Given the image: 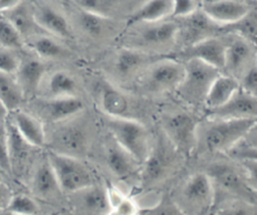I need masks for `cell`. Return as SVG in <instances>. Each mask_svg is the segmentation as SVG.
Listing matches in <instances>:
<instances>
[{"mask_svg": "<svg viewBox=\"0 0 257 215\" xmlns=\"http://www.w3.org/2000/svg\"><path fill=\"white\" fill-rule=\"evenodd\" d=\"M107 129L112 140L126 151L138 164L142 165L152 146L146 127L140 122L125 117H109Z\"/></svg>", "mask_w": 257, "mask_h": 215, "instance_id": "6da1fadb", "label": "cell"}, {"mask_svg": "<svg viewBox=\"0 0 257 215\" xmlns=\"http://www.w3.org/2000/svg\"><path fill=\"white\" fill-rule=\"evenodd\" d=\"M184 64L185 75L176 91L192 105L204 104L211 83L222 71L196 58L186 59Z\"/></svg>", "mask_w": 257, "mask_h": 215, "instance_id": "7a4b0ae2", "label": "cell"}, {"mask_svg": "<svg viewBox=\"0 0 257 215\" xmlns=\"http://www.w3.org/2000/svg\"><path fill=\"white\" fill-rule=\"evenodd\" d=\"M47 159L54 171L59 188L64 193H76L94 184L89 169L79 158L48 150Z\"/></svg>", "mask_w": 257, "mask_h": 215, "instance_id": "3957f363", "label": "cell"}, {"mask_svg": "<svg viewBox=\"0 0 257 215\" xmlns=\"http://www.w3.org/2000/svg\"><path fill=\"white\" fill-rule=\"evenodd\" d=\"M205 133V145L210 152L226 153L256 126V118L219 119Z\"/></svg>", "mask_w": 257, "mask_h": 215, "instance_id": "277c9868", "label": "cell"}, {"mask_svg": "<svg viewBox=\"0 0 257 215\" xmlns=\"http://www.w3.org/2000/svg\"><path fill=\"white\" fill-rule=\"evenodd\" d=\"M198 125L199 120L195 116L180 112L169 116L164 124V131L176 151L190 155L197 144Z\"/></svg>", "mask_w": 257, "mask_h": 215, "instance_id": "5b68a950", "label": "cell"}, {"mask_svg": "<svg viewBox=\"0 0 257 215\" xmlns=\"http://www.w3.org/2000/svg\"><path fill=\"white\" fill-rule=\"evenodd\" d=\"M31 110L29 112L39 120L50 123H62L79 114L84 105L82 100L76 95L60 97H40L30 98Z\"/></svg>", "mask_w": 257, "mask_h": 215, "instance_id": "8992f818", "label": "cell"}, {"mask_svg": "<svg viewBox=\"0 0 257 215\" xmlns=\"http://www.w3.org/2000/svg\"><path fill=\"white\" fill-rule=\"evenodd\" d=\"M185 75V64L179 60L164 58L153 62L145 74V87L153 92L176 90Z\"/></svg>", "mask_w": 257, "mask_h": 215, "instance_id": "52a82bcc", "label": "cell"}, {"mask_svg": "<svg viewBox=\"0 0 257 215\" xmlns=\"http://www.w3.org/2000/svg\"><path fill=\"white\" fill-rule=\"evenodd\" d=\"M208 175L222 189L240 197L247 203L255 204V187L248 180H245L234 167L224 163H216L210 167Z\"/></svg>", "mask_w": 257, "mask_h": 215, "instance_id": "ba28073f", "label": "cell"}, {"mask_svg": "<svg viewBox=\"0 0 257 215\" xmlns=\"http://www.w3.org/2000/svg\"><path fill=\"white\" fill-rule=\"evenodd\" d=\"M6 132L11 178L20 180L25 176L30 166L32 151L37 148L31 146L20 136L8 118L6 121Z\"/></svg>", "mask_w": 257, "mask_h": 215, "instance_id": "9c48e42d", "label": "cell"}, {"mask_svg": "<svg viewBox=\"0 0 257 215\" xmlns=\"http://www.w3.org/2000/svg\"><path fill=\"white\" fill-rule=\"evenodd\" d=\"M30 7L36 23L44 32L61 39L72 37L70 25L60 11L38 0H33Z\"/></svg>", "mask_w": 257, "mask_h": 215, "instance_id": "30bf717a", "label": "cell"}, {"mask_svg": "<svg viewBox=\"0 0 257 215\" xmlns=\"http://www.w3.org/2000/svg\"><path fill=\"white\" fill-rule=\"evenodd\" d=\"M251 8L245 0H203L201 5V10L220 27L238 21Z\"/></svg>", "mask_w": 257, "mask_h": 215, "instance_id": "8fae6325", "label": "cell"}, {"mask_svg": "<svg viewBox=\"0 0 257 215\" xmlns=\"http://www.w3.org/2000/svg\"><path fill=\"white\" fill-rule=\"evenodd\" d=\"M172 148L174 147L171 144L169 147L163 141L151 146L150 152L142 164L144 167L142 172L144 185H153L168 174L173 162Z\"/></svg>", "mask_w": 257, "mask_h": 215, "instance_id": "7c38bea8", "label": "cell"}, {"mask_svg": "<svg viewBox=\"0 0 257 215\" xmlns=\"http://www.w3.org/2000/svg\"><path fill=\"white\" fill-rule=\"evenodd\" d=\"M15 76L23 90L26 100L34 97L46 74V65L38 56H20Z\"/></svg>", "mask_w": 257, "mask_h": 215, "instance_id": "4fadbf2b", "label": "cell"}, {"mask_svg": "<svg viewBox=\"0 0 257 215\" xmlns=\"http://www.w3.org/2000/svg\"><path fill=\"white\" fill-rule=\"evenodd\" d=\"M8 119L27 143L37 149L45 147L46 131L41 120L22 108L9 113Z\"/></svg>", "mask_w": 257, "mask_h": 215, "instance_id": "5bb4252c", "label": "cell"}, {"mask_svg": "<svg viewBox=\"0 0 257 215\" xmlns=\"http://www.w3.org/2000/svg\"><path fill=\"white\" fill-rule=\"evenodd\" d=\"M225 46L226 43L223 40L210 36L187 46L183 51V56L185 60L196 58L222 71L225 64Z\"/></svg>", "mask_w": 257, "mask_h": 215, "instance_id": "9a60e30c", "label": "cell"}, {"mask_svg": "<svg viewBox=\"0 0 257 215\" xmlns=\"http://www.w3.org/2000/svg\"><path fill=\"white\" fill-rule=\"evenodd\" d=\"M208 112L213 120L256 118L257 98L256 95L250 94L239 88L227 102Z\"/></svg>", "mask_w": 257, "mask_h": 215, "instance_id": "2e32d148", "label": "cell"}, {"mask_svg": "<svg viewBox=\"0 0 257 215\" xmlns=\"http://www.w3.org/2000/svg\"><path fill=\"white\" fill-rule=\"evenodd\" d=\"M183 195L186 201L194 206L207 209L214 203V184L208 173H196L186 182Z\"/></svg>", "mask_w": 257, "mask_h": 215, "instance_id": "e0dca14e", "label": "cell"}, {"mask_svg": "<svg viewBox=\"0 0 257 215\" xmlns=\"http://www.w3.org/2000/svg\"><path fill=\"white\" fill-rule=\"evenodd\" d=\"M30 186L34 196L45 200L51 199L61 192L46 154L36 163L30 177Z\"/></svg>", "mask_w": 257, "mask_h": 215, "instance_id": "ac0fdd59", "label": "cell"}, {"mask_svg": "<svg viewBox=\"0 0 257 215\" xmlns=\"http://www.w3.org/2000/svg\"><path fill=\"white\" fill-rule=\"evenodd\" d=\"M49 146L51 151L78 158L86 148V136L76 126H64L52 135Z\"/></svg>", "mask_w": 257, "mask_h": 215, "instance_id": "d6986e66", "label": "cell"}, {"mask_svg": "<svg viewBox=\"0 0 257 215\" xmlns=\"http://www.w3.org/2000/svg\"><path fill=\"white\" fill-rule=\"evenodd\" d=\"M181 19L183 20V24L179 25L178 34H183L187 46L206 37L214 36L213 32L215 27H220L209 19L201 9H198L191 15Z\"/></svg>", "mask_w": 257, "mask_h": 215, "instance_id": "ffe728a7", "label": "cell"}, {"mask_svg": "<svg viewBox=\"0 0 257 215\" xmlns=\"http://www.w3.org/2000/svg\"><path fill=\"white\" fill-rule=\"evenodd\" d=\"M240 88L239 79L231 74L220 73L211 83L204 100L207 111L217 109L227 102Z\"/></svg>", "mask_w": 257, "mask_h": 215, "instance_id": "44dd1931", "label": "cell"}, {"mask_svg": "<svg viewBox=\"0 0 257 215\" xmlns=\"http://www.w3.org/2000/svg\"><path fill=\"white\" fill-rule=\"evenodd\" d=\"M173 0H147L142 4L126 21L127 26L146 24L165 20L171 17Z\"/></svg>", "mask_w": 257, "mask_h": 215, "instance_id": "7402d4cb", "label": "cell"}, {"mask_svg": "<svg viewBox=\"0 0 257 215\" xmlns=\"http://www.w3.org/2000/svg\"><path fill=\"white\" fill-rule=\"evenodd\" d=\"M255 45L246 39L235 36L225 46V64L224 69L229 70L231 75L242 69L252 57Z\"/></svg>", "mask_w": 257, "mask_h": 215, "instance_id": "603a6c76", "label": "cell"}, {"mask_svg": "<svg viewBox=\"0 0 257 215\" xmlns=\"http://www.w3.org/2000/svg\"><path fill=\"white\" fill-rule=\"evenodd\" d=\"M1 13L10 20L24 40L39 33H46L38 26L33 17L31 7L23 0L14 8Z\"/></svg>", "mask_w": 257, "mask_h": 215, "instance_id": "cb8c5ba5", "label": "cell"}, {"mask_svg": "<svg viewBox=\"0 0 257 215\" xmlns=\"http://www.w3.org/2000/svg\"><path fill=\"white\" fill-rule=\"evenodd\" d=\"M105 162L110 172L118 179H126L135 172L136 164L133 157L124 151L115 141L105 150Z\"/></svg>", "mask_w": 257, "mask_h": 215, "instance_id": "d4e9b609", "label": "cell"}, {"mask_svg": "<svg viewBox=\"0 0 257 215\" xmlns=\"http://www.w3.org/2000/svg\"><path fill=\"white\" fill-rule=\"evenodd\" d=\"M55 38L48 33H39L25 39L24 45L41 59H56L64 56L66 50Z\"/></svg>", "mask_w": 257, "mask_h": 215, "instance_id": "484cf974", "label": "cell"}, {"mask_svg": "<svg viewBox=\"0 0 257 215\" xmlns=\"http://www.w3.org/2000/svg\"><path fill=\"white\" fill-rule=\"evenodd\" d=\"M99 101L102 111L111 118L125 117L128 110V100L124 93L107 82L100 85Z\"/></svg>", "mask_w": 257, "mask_h": 215, "instance_id": "4316f807", "label": "cell"}, {"mask_svg": "<svg viewBox=\"0 0 257 215\" xmlns=\"http://www.w3.org/2000/svg\"><path fill=\"white\" fill-rule=\"evenodd\" d=\"M0 100L9 113L22 108L26 101L23 90L14 73L0 71Z\"/></svg>", "mask_w": 257, "mask_h": 215, "instance_id": "83f0119b", "label": "cell"}, {"mask_svg": "<svg viewBox=\"0 0 257 215\" xmlns=\"http://www.w3.org/2000/svg\"><path fill=\"white\" fill-rule=\"evenodd\" d=\"M148 26L142 31L141 38L151 45H163L172 42L178 37L179 24L175 21H158L146 23Z\"/></svg>", "mask_w": 257, "mask_h": 215, "instance_id": "f1b7e54d", "label": "cell"}, {"mask_svg": "<svg viewBox=\"0 0 257 215\" xmlns=\"http://www.w3.org/2000/svg\"><path fill=\"white\" fill-rule=\"evenodd\" d=\"M80 194V206L88 213H110V205L106 189L92 184L87 188L76 192Z\"/></svg>", "mask_w": 257, "mask_h": 215, "instance_id": "f546056e", "label": "cell"}, {"mask_svg": "<svg viewBox=\"0 0 257 215\" xmlns=\"http://www.w3.org/2000/svg\"><path fill=\"white\" fill-rule=\"evenodd\" d=\"M77 83L74 77L64 70H57L48 77L45 95L42 97H60L76 95Z\"/></svg>", "mask_w": 257, "mask_h": 215, "instance_id": "4dcf8cb0", "label": "cell"}, {"mask_svg": "<svg viewBox=\"0 0 257 215\" xmlns=\"http://www.w3.org/2000/svg\"><path fill=\"white\" fill-rule=\"evenodd\" d=\"M150 60V56L138 49L122 48L118 51L115 60L114 68L121 76L130 75Z\"/></svg>", "mask_w": 257, "mask_h": 215, "instance_id": "1f68e13d", "label": "cell"}, {"mask_svg": "<svg viewBox=\"0 0 257 215\" xmlns=\"http://www.w3.org/2000/svg\"><path fill=\"white\" fill-rule=\"evenodd\" d=\"M79 25L90 36H99L107 28V19L97 11L80 8L78 14Z\"/></svg>", "mask_w": 257, "mask_h": 215, "instance_id": "d6a6232c", "label": "cell"}, {"mask_svg": "<svg viewBox=\"0 0 257 215\" xmlns=\"http://www.w3.org/2000/svg\"><path fill=\"white\" fill-rule=\"evenodd\" d=\"M222 27H226L229 31L235 33V35L240 36L255 45L257 32V16L255 8H251V10L238 21Z\"/></svg>", "mask_w": 257, "mask_h": 215, "instance_id": "836d02e7", "label": "cell"}, {"mask_svg": "<svg viewBox=\"0 0 257 215\" xmlns=\"http://www.w3.org/2000/svg\"><path fill=\"white\" fill-rule=\"evenodd\" d=\"M0 44L15 50L21 51L24 45V39L10 22V20L0 12Z\"/></svg>", "mask_w": 257, "mask_h": 215, "instance_id": "e575fe53", "label": "cell"}, {"mask_svg": "<svg viewBox=\"0 0 257 215\" xmlns=\"http://www.w3.org/2000/svg\"><path fill=\"white\" fill-rule=\"evenodd\" d=\"M39 210L37 202L24 193H13L4 213L35 214Z\"/></svg>", "mask_w": 257, "mask_h": 215, "instance_id": "d590c367", "label": "cell"}, {"mask_svg": "<svg viewBox=\"0 0 257 215\" xmlns=\"http://www.w3.org/2000/svg\"><path fill=\"white\" fill-rule=\"evenodd\" d=\"M20 51L0 44V71L15 73L20 62Z\"/></svg>", "mask_w": 257, "mask_h": 215, "instance_id": "8d00e7d4", "label": "cell"}, {"mask_svg": "<svg viewBox=\"0 0 257 215\" xmlns=\"http://www.w3.org/2000/svg\"><path fill=\"white\" fill-rule=\"evenodd\" d=\"M0 173L6 180L11 178V169L8 155V142L6 132V122L0 123Z\"/></svg>", "mask_w": 257, "mask_h": 215, "instance_id": "74e56055", "label": "cell"}, {"mask_svg": "<svg viewBox=\"0 0 257 215\" xmlns=\"http://www.w3.org/2000/svg\"><path fill=\"white\" fill-rule=\"evenodd\" d=\"M240 88L250 94L256 95L257 93V67L255 63L250 64L242 73L239 80Z\"/></svg>", "mask_w": 257, "mask_h": 215, "instance_id": "f35d334b", "label": "cell"}, {"mask_svg": "<svg viewBox=\"0 0 257 215\" xmlns=\"http://www.w3.org/2000/svg\"><path fill=\"white\" fill-rule=\"evenodd\" d=\"M198 9L197 0H173L171 17L181 19L191 15Z\"/></svg>", "mask_w": 257, "mask_h": 215, "instance_id": "ab89813d", "label": "cell"}, {"mask_svg": "<svg viewBox=\"0 0 257 215\" xmlns=\"http://www.w3.org/2000/svg\"><path fill=\"white\" fill-rule=\"evenodd\" d=\"M177 207L178 206H176L172 201H170L167 198H164L158 205L154 206L153 208H149V209L140 208L139 213H169V214L182 213V211Z\"/></svg>", "mask_w": 257, "mask_h": 215, "instance_id": "60d3db41", "label": "cell"}, {"mask_svg": "<svg viewBox=\"0 0 257 215\" xmlns=\"http://www.w3.org/2000/svg\"><path fill=\"white\" fill-rule=\"evenodd\" d=\"M140 208L141 207H139L138 204L133 199H131L130 197L123 196L121 200L116 204V206L112 209L111 213L125 214V215L136 214V213H139Z\"/></svg>", "mask_w": 257, "mask_h": 215, "instance_id": "b9f144b4", "label": "cell"}, {"mask_svg": "<svg viewBox=\"0 0 257 215\" xmlns=\"http://www.w3.org/2000/svg\"><path fill=\"white\" fill-rule=\"evenodd\" d=\"M13 193L14 192L7 181H0V213H4Z\"/></svg>", "mask_w": 257, "mask_h": 215, "instance_id": "7bdbcfd3", "label": "cell"}, {"mask_svg": "<svg viewBox=\"0 0 257 215\" xmlns=\"http://www.w3.org/2000/svg\"><path fill=\"white\" fill-rule=\"evenodd\" d=\"M22 0H0V12L10 10L17 6Z\"/></svg>", "mask_w": 257, "mask_h": 215, "instance_id": "ee69618b", "label": "cell"}, {"mask_svg": "<svg viewBox=\"0 0 257 215\" xmlns=\"http://www.w3.org/2000/svg\"><path fill=\"white\" fill-rule=\"evenodd\" d=\"M9 116V112L3 102L0 100V123H5Z\"/></svg>", "mask_w": 257, "mask_h": 215, "instance_id": "f6af8a7d", "label": "cell"}, {"mask_svg": "<svg viewBox=\"0 0 257 215\" xmlns=\"http://www.w3.org/2000/svg\"><path fill=\"white\" fill-rule=\"evenodd\" d=\"M2 180H5V181H7L6 179H5V177L0 173V181H2Z\"/></svg>", "mask_w": 257, "mask_h": 215, "instance_id": "bcb514c9", "label": "cell"}]
</instances>
